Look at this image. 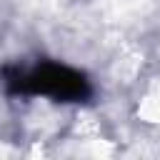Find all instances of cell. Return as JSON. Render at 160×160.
Instances as JSON below:
<instances>
[{
    "instance_id": "cell-1",
    "label": "cell",
    "mask_w": 160,
    "mask_h": 160,
    "mask_svg": "<svg viewBox=\"0 0 160 160\" xmlns=\"http://www.w3.org/2000/svg\"><path fill=\"white\" fill-rule=\"evenodd\" d=\"M5 85L18 95H45L58 102H85L92 95L90 80L68 65L60 62H40L32 70L5 68Z\"/></svg>"
}]
</instances>
